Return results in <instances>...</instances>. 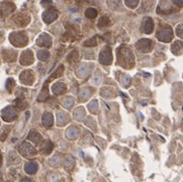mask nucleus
Listing matches in <instances>:
<instances>
[{
	"label": "nucleus",
	"mask_w": 183,
	"mask_h": 182,
	"mask_svg": "<svg viewBox=\"0 0 183 182\" xmlns=\"http://www.w3.org/2000/svg\"><path fill=\"white\" fill-rule=\"evenodd\" d=\"M20 153L24 156H32L35 153V148L32 147L31 145L27 144V143H23V145L20 146V149H19Z\"/></svg>",
	"instance_id": "20e7f679"
},
{
	"label": "nucleus",
	"mask_w": 183,
	"mask_h": 182,
	"mask_svg": "<svg viewBox=\"0 0 183 182\" xmlns=\"http://www.w3.org/2000/svg\"><path fill=\"white\" fill-rule=\"evenodd\" d=\"M143 31L145 34H151L154 30V23L151 17H146L143 21Z\"/></svg>",
	"instance_id": "39448f33"
},
{
	"label": "nucleus",
	"mask_w": 183,
	"mask_h": 182,
	"mask_svg": "<svg viewBox=\"0 0 183 182\" xmlns=\"http://www.w3.org/2000/svg\"><path fill=\"white\" fill-rule=\"evenodd\" d=\"M171 50L175 55H179L183 51V42H180V41L175 42L173 45H172Z\"/></svg>",
	"instance_id": "6e6552de"
},
{
	"label": "nucleus",
	"mask_w": 183,
	"mask_h": 182,
	"mask_svg": "<svg viewBox=\"0 0 183 182\" xmlns=\"http://www.w3.org/2000/svg\"><path fill=\"white\" fill-rule=\"evenodd\" d=\"M126 4L129 6V7H131V8H135L136 6H138V4H139V1H134V2H131V1H126Z\"/></svg>",
	"instance_id": "a211bd4d"
},
{
	"label": "nucleus",
	"mask_w": 183,
	"mask_h": 182,
	"mask_svg": "<svg viewBox=\"0 0 183 182\" xmlns=\"http://www.w3.org/2000/svg\"><path fill=\"white\" fill-rule=\"evenodd\" d=\"M36 168H38V166H36L35 163H28L27 164V166H25V170H27V173H35L36 171Z\"/></svg>",
	"instance_id": "f8f14e48"
},
{
	"label": "nucleus",
	"mask_w": 183,
	"mask_h": 182,
	"mask_svg": "<svg viewBox=\"0 0 183 182\" xmlns=\"http://www.w3.org/2000/svg\"><path fill=\"white\" fill-rule=\"evenodd\" d=\"M38 43L43 47H50L51 43H52V39H51V38L48 35H43L38 39Z\"/></svg>",
	"instance_id": "0eeeda50"
},
{
	"label": "nucleus",
	"mask_w": 183,
	"mask_h": 182,
	"mask_svg": "<svg viewBox=\"0 0 183 182\" xmlns=\"http://www.w3.org/2000/svg\"><path fill=\"white\" fill-rule=\"evenodd\" d=\"M157 38H158L160 41L165 42V43H169L171 42L172 38H173V32H172V28L169 27H165L158 31L157 34Z\"/></svg>",
	"instance_id": "f257e3e1"
},
{
	"label": "nucleus",
	"mask_w": 183,
	"mask_h": 182,
	"mask_svg": "<svg viewBox=\"0 0 183 182\" xmlns=\"http://www.w3.org/2000/svg\"><path fill=\"white\" fill-rule=\"evenodd\" d=\"M176 34L178 36H180V38H183V23L182 24H179L178 27H176Z\"/></svg>",
	"instance_id": "f3484780"
},
{
	"label": "nucleus",
	"mask_w": 183,
	"mask_h": 182,
	"mask_svg": "<svg viewBox=\"0 0 183 182\" xmlns=\"http://www.w3.org/2000/svg\"><path fill=\"white\" fill-rule=\"evenodd\" d=\"M21 182H31V181L30 179H23Z\"/></svg>",
	"instance_id": "aec40b11"
},
{
	"label": "nucleus",
	"mask_w": 183,
	"mask_h": 182,
	"mask_svg": "<svg viewBox=\"0 0 183 182\" xmlns=\"http://www.w3.org/2000/svg\"><path fill=\"white\" fill-rule=\"evenodd\" d=\"M173 4L175 6H177V7H182L183 6V1H178V0H176V1H173Z\"/></svg>",
	"instance_id": "6ab92c4d"
},
{
	"label": "nucleus",
	"mask_w": 183,
	"mask_h": 182,
	"mask_svg": "<svg viewBox=\"0 0 183 182\" xmlns=\"http://www.w3.org/2000/svg\"><path fill=\"white\" fill-rule=\"evenodd\" d=\"M28 139H30L31 141H32V142H35V144H40L42 141V137H41V134H38V133L31 132L30 134V136H28Z\"/></svg>",
	"instance_id": "9d476101"
},
{
	"label": "nucleus",
	"mask_w": 183,
	"mask_h": 182,
	"mask_svg": "<svg viewBox=\"0 0 183 182\" xmlns=\"http://www.w3.org/2000/svg\"><path fill=\"white\" fill-rule=\"evenodd\" d=\"M99 61L100 63L104 65H108L111 63L112 61V55L109 49H104L99 55Z\"/></svg>",
	"instance_id": "7ed1b4c3"
},
{
	"label": "nucleus",
	"mask_w": 183,
	"mask_h": 182,
	"mask_svg": "<svg viewBox=\"0 0 183 182\" xmlns=\"http://www.w3.org/2000/svg\"><path fill=\"white\" fill-rule=\"evenodd\" d=\"M43 16H44V20H45L47 23H53V21L56 19L57 16H58V13H57L56 10L49 9L44 13Z\"/></svg>",
	"instance_id": "423d86ee"
},
{
	"label": "nucleus",
	"mask_w": 183,
	"mask_h": 182,
	"mask_svg": "<svg viewBox=\"0 0 183 182\" xmlns=\"http://www.w3.org/2000/svg\"><path fill=\"white\" fill-rule=\"evenodd\" d=\"M52 149H53V144L51 143V142H47L45 150H43V152H45V153H47V154H49V153L52 151Z\"/></svg>",
	"instance_id": "dca6fc26"
},
{
	"label": "nucleus",
	"mask_w": 183,
	"mask_h": 182,
	"mask_svg": "<svg viewBox=\"0 0 183 182\" xmlns=\"http://www.w3.org/2000/svg\"><path fill=\"white\" fill-rule=\"evenodd\" d=\"M43 123L46 126H51L53 125V115L51 114H45L43 116Z\"/></svg>",
	"instance_id": "1a4fd4ad"
},
{
	"label": "nucleus",
	"mask_w": 183,
	"mask_h": 182,
	"mask_svg": "<svg viewBox=\"0 0 183 182\" xmlns=\"http://www.w3.org/2000/svg\"><path fill=\"white\" fill-rule=\"evenodd\" d=\"M38 56L40 58V60L46 61V60H48V58H49V52L46 51V50H42V51H40V52H39Z\"/></svg>",
	"instance_id": "4468645a"
},
{
	"label": "nucleus",
	"mask_w": 183,
	"mask_h": 182,
	"mask_svg": "<svg viewBox=\"0 0 183 182\" xmlns=\"http://www.w3.org/2000/svg\"><path fill=\"white\" fill-rule=\"evenodd\" d=\"M65 89L66 88H65V85L63 83H56V84L53 86V91H54V93H56V94L63 93Z\"/></svg>",
	"instance_id": "9b49d317"
},
{
	"label": "nucleus",
	"mask_w": 183,
	"mask_h": 182,
	"mask_svg": "<svg viewBox=\"0 0 183 182\" xmlns=\"http://www.w3.org/2000/svg\"><path fill=\"white\" fill-rule=\"evenodd\" d=\"M152 41L148 39H143L141 41L137 43V48L141 51V52H149L152 49Z\"/></svg>",
	"instance_id": "f03ea898"
},
{
	"label": "nucleus",
	"mask_w": 183,
	"mask_h": 182,
	"mask_svg": "<svg viewBox=\"0 0 183 182\" xmlns=\"http://www.w3.org/2000/svg\"><path fill=\"white\" fill-rule=\"evenodd\" d=\"M85 14H86V16L87 17H89V18H94L95 16L97 15V11H96V9L95 8H88L85 11Z\"/></svg>",
	"instance_id": "ddd939ff"
},
{
	"label": "nucleus",
	"mask_w": 183,
	"mask_h": 182,
	"mask_svg": "<svg viewBox=\"0 0 183 182\" xmlns=\"http://www.w3.org/2000/svg\"><path fill=\"white\" fill-rule=\"evenodd\" d=\"M0 163H1V155H0Z\"/></svg>",
	"instance_id": "412c9836"
},
{
	"label": "nucleus",
	"mask_w": 183,
	"mask_h": 182,
	"mask_svg": "<svg viewBox=\"0 0 183 182\" xmlns=\"http://www.w3.org/2000/svg\"><path fill=\"white\" fill-rule=\"evenodd\" d=\"M109 24V19L108 17L106 16H103L100 18V20L98 21V25H99V27H107Z\"/></svg>",
	"instance_id": "2eb2a0df"
}]
</instances>
